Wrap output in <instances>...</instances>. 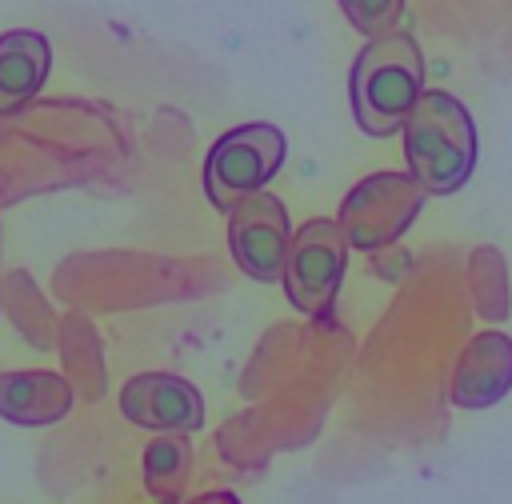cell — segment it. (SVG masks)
Returning a JSON list of instances; mask_svg holds the SVG:
<instances>
[{"mask_svg": "<svg viewBox=\"0 0 512 504\" xmlns=\"http://www.w3.org/2000/svg\"><path fill=\"white\" fill-rule=\"evenodd\" d=\"M292 244L288 208L272 192H252L228 208V248L244 276L272 284L284 272V256Z\"/></svg>", "mask_w": 512, "mask_h": 504, "instance_id": "6", "label": "cell"}, {"mask_svg": "<svg viewBox=\"0 0 512 504\" xmlns=\"http://www.w3.org/2000/svg\"><path fill=\"white\" fill-rule=\"evenodd\" d=\"M52 68V48L32 28L0 32V116L20 112L44 88Z\"/></svg>", "mask_w": 512, "mask_h": 504, "instance_id": "10", "label": "cell"}, {"mask_svg": "<svg viewBox=\"0 0 512 504\" xmlns=\"http://www.w3.org/2000/svg\"><path fill=\"white\" fill-rule=\"evenodd\" d=\"M344 264H348V240L336 220L316 216V220L300 224L292 232L284 272H280V284H284L292 308H300L304 316H324L340 292Z\"/></svg>", "mask_w": 512, "mask_h": 504, "instance_id": "5", "label": "cell"}, {"mask_svg": "<svg viewBox=\"0 0 512 504\" xmlns=\"http://www.w3.org/2000/svg\"><path fill=\"white\" fill-rule=\"evenodd\" d=\"M428 192L412 172H372L360 184L348 188V196L340 200V232L348 240V248L360 252H376L396 244L408 224L420 216Z\"/></svg>", "mask_w": 512, "mask_h": 504, "instance_id": "4", "label": "cell"}, {"mask_svg": "<svg viewBox=\"0 0 512 504\" xmlns=\"http://www.w3.org/2000/svg\"><path fill=\"white\" fill-rule=\"evenodd\" d=\"M424 92V52L412 32H380L356 52L348 72V100L352 116L364 136H392L400 132L404 116Z\"/></svg>", "mask_w": 512, "mask_h": 504, "instance_id": "1", "label": "cell"}, {"mask_svg": "<svg viewBox=\"0 0 512 504\" xmlns=\"http://www.w3.org/2000/svg\"><path fill=\"white\" fill-rule=\"evenodd\" d=\"M288 140L276 124L252 120L228 128L204 156V196L212 208L228 212L236 200L260 192L284 164Z\"/></svg>", "mask_w": 512, "mask_h": 504, "instance_id": "3", "label": "cell"}, {"mask_svg": "<svg viewBox=\"0 0 512 504\" xmlns=\"http://www.w3.org/2000/svg\"><path fill=\"white\" fill-rule=\"evenodd\" d=\"M192 480V444L188 432H156V440L144 448V484L152 500L180 504Z\"/></svg>", "mask_w": 512, "mask_h": 504, "instance_id": "11", "label": "cell"}, {"mask_svg": "<svg viewBox=\"0 0 512 504\" xmlns=\"http://www.w3.org/2000/svg\"><path fill=\"white\" fill-rule=\"evenodd\" d=\"M72 412V384L60 372H0V420L44 428Z\"/></svg>", "mask_w": 512, "mask_h": 504, "instance_id": "9", "label": "cell"}, {"mask_svg": "<svg viewBox=\"0 0 512 504\" xmlns=\"http://www.w3.org/2000/svg\"><path fill=\"white\" fill-rule=\"evenodd\" d=\"M120 412L148 432H196L204 424V396L184 376L140 372L120 388Z\"/></svg>", "mask_w": 512, "mask_h": 504, "instance_id": "7", "label": "cell"}, {"mask_svg": "<svg viewBox=\"0 0 512 504\" xmlns=\"http://www.w3.org/2000/svg\"><path fill=\"white\" fill-rule=\"evenodd\" d=\"M340 12L348 16V24L360 32V36H380V32H392L404 16V0H336Z\"/></svg>", "mask_w": 512, "mask_h": 504, "instance_id": "12", "label": "cell"}, {"mask_svg": "<svg viewBox=\"0 0 512 504\" xmlns=\"http://www.w3.org/2000/svg\"><path fill=\"white\" fill-rule=\"evenodd\" d=\"M408 172L428 196H452L476 168V124L464 100L444 88H424L400 124Z\"/></svg>", "mask_w": 512, "mask_h": 504, "instance_id": "2", "label": "cell"}, {"mask_svg": "<svg viewBox=\"0 0 512 504\" xmlns=\"http://www.w3.org/2000/svg\"><path fill=\"white\" fill-rule=\"evenodd\" d=\"M512 392V336L508 332H476L452 368L448 396L456 408H492Z\"/></svg>", "mask_w": 512, "mask_h": 504, "instance_id": "8", "label": "cell"}]
</instances>
